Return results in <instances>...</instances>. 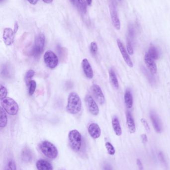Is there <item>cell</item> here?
Listing matches in <instances>:
<instances>
[{
  "label": "cell",
  "instance_id": "obj_1",
  "mask_svg": "<svg viewBox=\"0 0 170 170\" xmlns=\"http://www.w3.org/2000/svg\"><path fill=\"white\" fill-rule=\"evenodd\" d=\"M82 108V102L79 95L75 92H72L69 95L66 109L69 113L75 114L79 113Z\"/></svg>",
  "mask_w": 170,
  "mask_h": 170
},
{
  "label": "cell",
  "instance_id": "obj_2",
  "mask_svg": "<svg viewBox=\"0 0 170 170\" xmlns=\"http://www.w3.org/2000/svg\"><path fill=\"white\" fill-rule=\"evenodd\" d=\"M39 149L42 153L48 158L55 159L58 157V150L54 144L48 141L41 142L39 145Z\"/></svg>",
  "mask_w": 170,
  "mask_h": 170
},
{
  "label": "cell",
  "instance_id": "obj_3",
  "mask_svg": "<svg viewBox=\"0 0 170 170\" xmlns=\"http://www.w3.org/2000/svg\"><path fill=\"white\" fill-rule=\"evenodd\" d=\"M1 105L7 113L15 116L18 111V106L15 100L11 98H5L1 100Z\"/></svg>",
  "mask_w": 170,
  "mask_h": 170
},
{
  "label": "cell",
  "instance_id": "obj_4",
  "mask_svg": "<svg viewBox=\"0 0 170 170\" xmlns=\"http://www.w3.org/2000/svg\"><path fill=\"white\" fill-rule=\"evenodd\" d=\"M69 140L70 146L75 151H79L82 145V137L77 130H72L69 134Z\"/></svg>",
  "mask_w": 170,
  "mask_h": 170
},
{
  "label": "cell",
  "instance_id": "obj_5",
  "mask_svg": "<svg viewBox=\"0 0 170 170\" xmlns=\"http://www.w3.org/2000/svg\"><path fill=\"white\" fill-rule=\"evenodd\" d=\"M45 44V37L43 34H39L37 35L34 40V44L32 48V56L35 58H38L42 54L44 51Z\"/></svg>",
  "mask_w": 170,
  "mask_h": 170
},
{
  "label": "cell",
  "instance_id": "obj_6",
  "mask_svg": "<svg viewBox=\"0 0 170 170\" xmlns=\"http://www.w3.org/2000/svg\"><path fill=\"white\" fill-rule=\"evenodd\" d=\"M109 10L113 25L117 30H120V22L118 15L116 2L115 0H109Z\"/></svg>",
  "mask_w": 170,
  "mask_h": 170
},
{
  "label": "cell",
  "instance_id": "obj_7",
  "mask_svg": "<svg viewBox=\"0 0 170 170\" xmlns=\"http://www.w3.org/2000/svg\"><path fill=\"white\" fill-rule=\"evenodd\" d=\"M44 60L46 65L50 69H54L59 64V59L54 52L48 50L44 55Z\"/></svg>",
  "mask_w": 170,
  "mask_h": 170
},
{
  "label": "cell",
  "instance_id": "obj_8",
  "mask_svg": "<svg viewBox=\"0 0 170 170\" xmlns=\"http://www.w3.org/2000/svg\"><path fill=\"white\" fill-rule=\"evenodd\" d=\"M85 101L90 112L93 116H97L99 112V108L93 98L90 95H87L85 98Z\"/></svg>",
  "mask_w": 170,
  "mask_h": 170
},
{
  "label": "cell",
  "instance_id": "obj_9",
  "mask_svg": "<svg viewBox=\"0 0 170 170\" xmlns=\"http://www.w3.org/2000/svg\"><path fill=\"white\" fill-rule=\"evenodd\" d=\"M91 91L94 98L100 105H103L105 102V97L100 87L97 85H93L91 87Z\"/></svg>",
  "mask_w": 170,
  "mask_h": 170
},
{
  "label": "cell",
  "instance_id": "obj_10",
  "mask_svg": "<svg viewBox=\"0 0 170 170\" xmlns=\"http://www.w3.org/2000/svg\"><path fill=\"white\" fill-rule=\"evenodd\" d=\"M117 43L119 49L120 50V52L122 55L123 58L125 62H126V63L127 64L129 67L132 68V67H133V62H132L131 58L129 56L128 53L126 51V49L124 46L123 44L121 42V40L119 39L117 40Z\"/></svg>",
  "mask_w": 170,
  "mask_h": 170
},
{
  "label": "cell",
  "instance_id": "obj_11",
  "mask_svg": "<svg viewBox=\"0 0 170 170\" xmlns=\"http://www.w3.org/2000/svg\"><path fill=\"white\" fill-rule=\"evenodd\" d=\"M15 33L11 28H5L3 32V38L4 43L7 46L12 45L14 42Z\"/></svg>",
  "mask_w": 170,
  "mask_h": 170
},
{
  "label": "cell",
  "instance_id": "obj_12",
  "mask_svg": "<svg viewBox=\"0 0 170 170\" xmlns=\"http://www.w3.org/2000/svg\"><path fill=\"white\" fill-rule=\"evenodd\" d=\"M150 114L153 128H154L156 132L160 133L162 131V125L159 117L154 111H151Z\"/></svg>",
  "mask_w": 170,
  "mask_h": 170
},
{
  "label": "cell",
  "instance_id": "obj_13",
  "mask_svg": "<svg viewBox=\"0 0 170 170\" xmlns=\"http://www.w3.org/2000/svg\"><path fill=\"white\" fill-rule=\"evenodd\" d=\"M144 61L147 68L149 70L151 73L152 74H156L157 73V67L156 64L154 59L148 54V52L146 53L145 55Z\"/></svg>",
  "mask_w": 170,
  "mask_h": 170
},
{
  "label": "cell",
  "instance_id": "obj_14",
  "mask_svg": "<svg viewBox=\"0 0 170 170\" xmlns=\"http://www.w3.org/2000/svg\"><path fill=\"white\" fill-rule=\"evenodd\" d=\"M82 69L85 75L88 79H92L93 77V72L90 62L87 59H84L81 63Z\"/></svg>",
  "mask_w": 170,
  "mask_h": 170
},
{
  "label": "cell",
  "instance_id": "obj_15",
  "mask_svg": "<svg viewBox=\"0 0 170 170\" xmlns=\"http://www.w3.org/2000/svg\"><path fill=\"white\" fill-rule=\"evenodd\" d=\"M88 132L92 138L94 139L99 138L101 135V129L99 125L95 123L90 124L88 128Z\"/></svg>",
  "mask_w": 170,
  "mask_h": 170
},
{
  "label": "cell",
  "instance_id": "obj_16",
  "mask_svg": "<svg viewBox=\"0 0 170 170\" xmlns=\"http://www.w3.org/2000/svg\"><path fill=\"white\" fill-rule=\"evenodd\" d=\"M126 120L128 128L130 132L131 133H134L136 132V126L134 119L130 112H127L126 113Z\"/></svg>",
  "mask_w": 170,
  "mask_h": 170
},
{
  "label": "cell",
  "instance_id": "obj_17",
  "mask_svg": "<svg viewBox=\"0 0 170 170\" xmlns=\"http://www.w3.org/2000/svg\"><path fill=\"white\" fill-rule=\"evenodd\" d=\"M36 167L38 170H53L52 164L44 160L38 161Z\"/></svg>",
  "mask_w": 170,
  "mask_h": 170
},
{
  "label": "cell",
  "instance_id": "obj_18",
  "mask_svg": "<svg viewBox=\"0 0 170 170\" xmlns=\"http://www.w3.org/2000/svg\"><path fill=\"white\" fill-rule=\"evenodd\" d=\"M22 159L24 162L29 163L33 159V155L31 150L26 147L23 148L21 155Z\"/></svg>",
  "mask_w": 170,
  "mask_h": 170
},
{
  "label": "cell",
  "instance_id": "obj_19",
  "mask_svg": "<svg viewBox=\"0 0 170 170\" xmlns=\"http://www.w3.org/2000/svg\"><path fill=\"white\" fill-rule=\"evenodd\" d=\"M112 124L113 128L114 130V132L117 136H120L122 134V129L120 123L119 122V119L117 117L114 116L112 120Z\"/></svg>",
  "mask_w": 170,
  "mask_h": 170
},
{
  "label": "cell",
  "instance_id": "obj_20",
  "mask_svg": "<svg viewBox=\"0 0 170 170\" xmlns=\"http://www.w3.org/2000/svg\"><path fill=\"white\" fill-rule=\"evenodd\" d=\"M124 101L127 108L130 109L132 108L133 105V99L131 92L127 90L124 94Z\"/></svg>",
  "mask_w": 170,
  "mask_h": 170
},
{
  "label": "cell",
  "instance_id": "obj_21",
  "mask_svg": "<svg viewBox=\"0 0 170 170\" xmlns=\"http://www.w3.org/2000/svg\"><path fill=\"white\" fill-rule=\"evenodd\" d=\"M109 79L110 82L111 83L113 87L116 89H119V83L117 78L116 75L115 74L114 71L112 69H110L109 71Z\"/></svg>",
  "mask_w": 170,
  "mask_h": 170
},
{
  "label": "cell",
  "instance_id": "obj_22",
  "mask_svg": "<svg viewBox=\"0 0 170 170\" xmlns=\"http://www.w3.org/2000/svg\"><path fill=\"white\" fill-rule=\"evenodd\" d=\"M1 110V118H0V127L4 128L6 127L8 123V118L6 111L2 107L0 108Z\"/></svg>",
  "mask_w": 170,
  "mask_h": 170
},
{
  "label": "cell",
  "instance_id": "obj_23",
  "mask_svg": "<svg viewBox=\"0 0 170 170\" xmlns=\"http://www.w3.org/2000/svg\"><path fill=\"white\" fill-rule=\"evenodd\" d=\"M148 53L154 60H157L159 58V51L154 45H151L148 50Z\"/></svg>",
  "mask_w": 170,
  "mask_h": 170
},
{
  "label": "cell",
  "instance_id": "obj_24",
  "mask_svg": "<svg viewBox=\"0 0 170 170\" xmlns=\"http://www.w3.org/2000/svg\"><path fill=\"white\" fill-rule=\"evenodd\" d=\"M158 157L159 162H160L162 166L165 168V169H168V163H167L166 159L165 156L164 155V153L162 151L159 152L158 154Z\"/></svg>",
  "mask_w": 170,
  "mask_h": 170
},
{
  "label": "cell",
  "instance_id": "obj_25",
  "mask_svg": "<svg viewBox=\"0 0 170 170\" xmlns=\"http://www.w3.org/2000/svg\"><path fill=\"white\" fill-rule=\"evenodd\" d=\"M11 68L8 65L6 64L3 66L2 68L1 74L7 78H9L11 76Z\"/></svg>",
  "mask_w": 170,
  "mask_h": 170
},
{
  "label": "cell",
  "instance_id": "obj_26",
  "mask_svg": "<svg viewBox=\"0 0 170 170\" xmlns=\"http://www.w3.org/2000/svg\"><path fill=\"white\" fill-rule=\"evenodd\" d=\"M35 74V72L33 70L31 69L26 72L25 76V81L27 86H28L29 82L32 80V79Z\"/></svg>",
  "mask_w": 170,
  "mask_h": 170
},
{
  "label": "cell",
  "instance_id": "obj_27",
  "mask_svg": "<svg viewBox=\"0 0 170 170\" xmlns=\"http://www.w3.org/2000/svg\"><path fill=\"white\" fill-rule=\"evenodd\" d=\"M135 29L133 25L132 24H130L129 25L128 28V38L130 41L133 40L135 37Z\"/></svg>",
  "mask_w": 170,
  "mask_h": 170
},
{
  "label": "cell",
  "instance_id": "obj_28",
  "mask_svg": "<svg viewBox=\"0 0 170 170\" xmlns=\"http://www.w3.org/2000/svg\"><path fill=\"white\" fill-rule=\"evenodd\" d=\"M28 94L29 96H32L34 94L35 90H36L37 84L35 81L32 80L29 82L28 85Z\"/></svg>",
  "mask_w": 170,
  "mask_h": 170
},
{
  "label": "cell",
  "instance_id": "obj_29",
  "mask_svg": "<svg viewBox=\"0 0 170 170\" xmlns=\"http://www.w3.org/2000/svg\"><path fill=\"white\" fill-rule=\"evenodd\" d=\"M105 147L108 153L110 155H114L115 153V149L112 145L110 142H106L105 143Z\"/></svg>",
  "mask_w": 170,
  "mask_h": 170
},
{
  "label": "cell",
  "instance_id": "obj_30",
  "mask_svg": "<svg viewBox=\"0 0 170 170\" xmlns=\"http://www.w3.org/2000/svg\"><path fill=\"white\" fill-rule=\"evenodd\" d=\"M90 50L92 54L96 55L98 51V46L96 42H92L90 46Z\"/></svg>",
  "mask_w": 170,
  "mask_h": 170
},
{
  "label": "cell",
  "instance_id": "obj_31",
  "mask_svg": "<svg viewBox=\"0 0 170 170\" xmlns=\"http://www.w3.org/2000/svg\"><path fill=\"white\" fill-rule=\"evenodd\" d=\"M80 5V8L84 13L86 12V4L85 0H77Z\"/></svg>",
  "mask_w": 170,
  "mask_h": 170
},
{
  "label": "cell",
  "instance_id": "obj_32",
  "mask_svg": "<svg viewBox=\"0 0 170 170\" xmlns=\"http://www.w3.org/2000/svg\"><path fill=\"white\" fill-rule=\"evenodd\" d=\"M0 90H1V95H0V100L3 98H6L7 96L8 91L6 88L3 85H1L0 86Z\"/></svg>",
  "mask_w": 170,
  "mask_h": 170
},
{
  "label": "cell",
  "instance_id": "obj_33",
  "mask_svg": "<svg viewBox=\"0 0 170 170\" xmlns=\"http://www.w3.org/2000/svg\"><path fill=\"white\" fill-rule=\"evenodd\" d=\"M5 170H17V167L15 162L12 160L10 161L8 163Z\"/></svg>",
  "mask_w": 170,
  "mask_h": 170
},
{
  "label": "cell",
  "instance_id": "obj_34",
  "mask_svg": "<svg viewBox=\"0 0 170 170\" xmlns=\"http://www.w3.org/2000/svg\"><path fill=\"white\" fill-rule=\"evenodd\" d=\"M127 50L128 53L130 55H132L134 53L133 48L132 46L131 42L127 38Z\"/></svg>",
  "mask_w": 170,
  "mask_h": 170
},
{
  "label": "cell",
  "instance_id": "obj_35",
  "mask_svg": "<svg viewBox=\"0 0 170 170\" xmlns=\"http://www.w3.org/2000/svg\"><path fill=\"white\" fill-rule=\"evenodd\" d=\"M141 122H142V124L143 125L145 130H146L147 132L149 133L150 132V128L149 125L148 124V123L147 122V120H146L144 118H142L141 119Z\"/></svg>",
  "mask_w": 170,
  "mask_h": 170
},
{
  "label": "cell",
  "instance_id": "obj_36",
  "mask_svg": "<svg viewBox=\"0 0 170 170\" xmlns=\"http://www.w3.org/2000/svg\"><path fill=\"white\" fill-rule=\"evenodd\" d=\"M136 162H137V166L138 167L139 170H143V164H142V162L141 161V160L140 159H137Z\"/></svg>",
  "mask_w": 170,
  "mask_h": 170
},
{
  "label": "cell",
  "instance_id": "obj_37",
  "mask_svg": "<svg viewBox=\"0 0 170 170\" xmlns=\"http://www.w3.org/2000/svg\"><path fill=\"white\" fill-rule=\"evenodd\" d=\"M103 170H113L112 167L110 165V164H105L103 166Z\"/></svg>",
  "mask_w": 170,
  "mask_h": 170
},
{
  "label": "cell",
  "instance_id": "obj_38",
  "mask_svg": "<svg viewBox=\"0 0 170 170\" xmlns=\"http://www.w3.org/2000/svg\"><path fill=\"white\" fill-rule=\"evenodd\" d=\"M141 138H142V141L144 143L148 142V138H147V135L145 134H143L141 135Z\"/></svg>",
  "mask_w": 170,
  "mask_h": 170
},
{
  "label": "cell",
  "instance_id": "obj_39",
  "mask_svg": "<svg viewBox=\"0 0 170 170\" xmlns=\"http://www.w3.org/2000/svg\"><path fill=\"white\" fill-rule=\"evenodd\" d=\"M18 24L17 22H15V24H14V28H13V32L16 34V33L17 32L18 29Z\"/></svg>",
  "mask_w": 170,
  "mask_h": 170
},
{
  "label": "cell",
  "instance_id": "obj_40",
  "mask_svg": "<svg viewBox=\"0 0 170 170\" xmlns=\"http://www.w3.org/2000/svg\"><path fill=\"white\" fill-rule=\"evenodd\" d=\"M30 4L32 5H36L37 4V2H38V0H27Z\"/></svg>",
  "mask_w": 170,
  "mask_h": 170
},
{
  "label": "cell",
  "instance_id": "obj_41",
  "mask_svg": "<svg viewBox=\"0 0 170 170\" xmlns=\"http://www.w3.org/2000/svg\"><path fill=\"white\" fill-rule=\"evenodd\" d=\"M42 1L47 4H49L53 1V0H42Z\"/></svg>",
  "mask_w": 170,
  "mask_h": 170
},
{
  "label": "cell",
  "instance_id": "obj_42",
  "mask_svg": "<svg viewBox=\"0 0 170 170\" xmlns=\"http://www.w3.org/2000/svg\"><path fill=\"white\" fill-rule=\"evenodd\" d=\"M86 2L88 6H91L92 4V0H86Z\"/></svg>",
  "mask_w": 170,
  "mask_h": 170
},
{
  "label": "cell",
  "instance_id": "obj_43",
  "mask_svg": "<svg viewBox=\"0 0 170 170\" xmlns=\"http://www.w3.org/2000/svg\"><path fill=\"white\" fill-rule=\"evenodd\" d=\"M70 2H71V4L73 5H75L76 4V0H70Z\"/></svg>",
  "mask_w": 170,
  "mask_h": 170
},
{
  "label": "cell",
  "instance_id": "obj_44",
  "mask_svg": "<svg viewBox=\"0 0 170 170\" xmlns=\"http://www.w3.org/2000/svg\"><path fill=\"white\" fill-rule=\"evenodd\" d=\"M3 1V0H0V2H2Z\"/></svg>",
  "mask_w": 170,
  "mask_h": 170
},
{
  "label": "cell",
  "instance_id": "obj_45",
  "mask_svg": "<svg viewBox=\"0 0 170 170\" xmlns=\"http://www.w3.org/2000/svg\"><path fill=\"white\" fill-rule=\"evenodd\" d=\"M119 1H121V0H119Z\"/></svg>",
  "mask_w": 170,
  "mask_h": 170
}]
</instances>
